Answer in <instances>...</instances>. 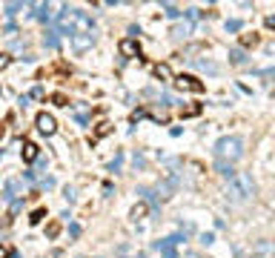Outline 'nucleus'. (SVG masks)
Returning a JSON list of instances; mask_svg holds the SVG:
<instances>
[{"label":"nucleus","instance_id":"1","mask_svg":"<svg viewBox=\"0 0 275 258\" xmlns=\"http://www.w3.org/2000/svg\"><path fill=\"white\" fill-rule=\"evenodd\" d=\"M215 158L218 161H227V164H235L241 155H244V141H241L238 135H224V138H218L215 141Z\"/></svg>","mask_w":275,"mask_h":258},{"label":"nucleus","instance_id":"2","mask_svg":"<svg viewBox=\"0 0 275 258\" xmlns=\"http://www.w3.org/2000/svg\"><path fill=\"white\" fill-rule=\"evenodd\" d=\"M229 192H232V198L235 201H247L255 195V181H252V175H247V172H238V175L229 181Z\"/></svg>","mask_w":275,"mask_h":258},{"label":"nucleus","instance_id":"3","mask_svg":"<svg viewBox=\"0 0 275 258\" xmlns=\"http://www.w3.org/2000/svg\"><path fill=\"white\" fill-rule=\"evenodd\" d=\"M175 89H178V92L201 95V92H204V81H198L195 75H178V78H175Z\"/></svg>","mask_w":275,"mask_h":258},{"label":"nucleus","instance_id":"4","mask_svg":"<svg viewBox=\"0 0 275 258\" xmlns=\"http://www.w3.org/2000/svg\"><path fill=\"white\" fill-rule=\"evenodd\" d=\"M69 40H72V49H75L78 55H83V52H89V49L95 46L98 37H95V32H78V35H72Z\"/></svg>","mask_w":275,"mask_h":258},{"label":"nucleus","instance_id":"5","mask_svg":"<svg viewBox=\"0 0 275 258\" xmlns=\"http://www.w3.org/2000/svg\"><path fill=\"white\" fill-rule=\"evenodd\" d=\"M34 127H37V132H40V135L52 138V135L57 132V121H55V115H49V112H40V115L34 118Z\"/></svg>","mask_w":275,"mask_h":258},{"label":"nucleus","instance_id":"6","mask_svg":"<svg viewBox=\"0 0 275 258\" xmlns=\"http://www.w3.org/2000/svg\"><path fill=\"white\" fill-rule=\"evenodd\" d=\"M118 52H121V58H140V43L135 37H124L118 43Z\"/></svg>","mask_w":275,"mask_h":258},{"label":"nucleus","instance_id":"7","mask_svg":"<svg viewBox=\"0 0 275 258\" xmlns=\"http://www.w3.org/2000/svg\"><path fill=\"white\" fill-rule=\"evenodd\" d=\"M252 258H275V241H267V238L255 241L252 244Z\"/></svg>","mask_w":275,"mask_h":258},{"label":"nucleus","instance_id":"8","mask_svg":"<svg viewBox=\"0 0 275 258\" xmlns=\"http://www.w3.org/2000/svg\"><path fill=\"white\" fill-rule=\"evenodd\" d=\"M20 155H23V161H26V164H32V161L40 158V146H37L34 141H26V143H23V149H20Z\"/></svg>","mask_w":275,"mask_h":258},{"label":"nucleus","instance_id":"9","mask_svg":"<svg viewBox=\"0 0 275 258\" xmlns=\"http://www.w3.org/2000/svg\"><path fill=\"white\" fill-rule=\"evenodd\" d=\"M152 75H155L158 81H175V75H172V69L166 63H155V66H152Z\"/></svg>","mask_w":275,"mask_h":258},{"label":"nucleus","instance_id":"10","mask_svg":"<svg viewBox=\"0 0 275 258\" xmlns=\"http://www.w3.org/2000/svg\"><path fill=\"white\" fill-rule=\"evenodd\" d=\"M189 35H192V23H189V20L172 26V37H178V40H181V37H189Z\"/></svg>","mask_w":275,"mask_h":258},{"label":"nucleus","instance_id":"11","mask_svg":"<svg viewBox=\"0 0 275 258\" xmlns=\"http://www.w3.org/2000/svg\"><path fill=\"white\" fill-rule=\"evenodd\" d=\"M215 169H218V172H221L224 178H229V181H232V178L238 175V172L232 169V164H227V161H215Z\"/></svg>","mask_w":275,"mask_h":258},{"label":"nucleus","instance_id":"12","mask_svg":"<svg viewBox=\"0 0 275 258\" xmlns=\"http://www.w3.org/2000/svg\"><path fill=\"white\" fill-rule=\"evenodd\" d=\"M229 63H235V66L247 63V52L244 49H229Z\"/></svg>","mask_w":275,"mask_h":258},{"label":"nucleus","instance_id":"13","mask_svg":"<svg viewBox=\"0 0 275 258\" xmlns=\"http://www.w3.org/2000/svg\"><path fill=\"white\" fill-rule=\"evenodd\" d=\"M201 115V104H192V106H183L181 109V118H195Z\"/></svg>","mask_w":275,"mask_h":258},{"label":"nucleus","instance_id":"14","mask_svg":"<svg viewBox=\"0 0 275 258\" xmlns=\"http://www.w3.org/2000/svg\"><path fill=\"white\" fill-rule=\"evenodd\" d=\"M20 189V181H9L6 184V189H3V198H14V192Z\"/></svg>","mask_w":275,"mask_h":258},{"label":"nucleus","instance_id":"15","mask_svg":"<svg viewBox=\"0 0 275 258\" xmlns=\"http://www.w3.org/2000/svg\"><path fill=\"white\" fill-rule=\"evenodd\" d=\"M195 66H198V69H204V72H209V75H218V66H215V63H209V60H195Z\"/></svg>","mask_w":275,"mask_h":258},{"label":"nucleus","instance_id":"16","mask_svg":"<svg viewBox=\"0 0 275 258\" xmlns=\"http://www.w3.org/2000/svg\"><path fill=\"white\" fill-rule=\"evenodd\" d=\"M43 43H46V46H49V49H57V32H46Z\"/></svg>","mask_w":275,"mask_h":258},{"label":"nucleus","instance_id":"17","mask_svg":"<svg viewBox=\"0 0 275 258\" xmlns=\"http://www.w3.org/2000/svg\"><path fill=\"white\" fill-rule=\"evenodd\" d=\"M29 3H6V14H17L20 9H26Z\"/></svg>","mask_w":275,"mask_h":258},{"label":"nucleus","instance_id":"18","mask_svg":"<svg viewBox=\"0 0 275 258\" xmlns=\"http://www.w3.org/2000/svg\"><path fill=\"white\" fill-rule=\"evenodd\" d=\"M63 198H66L69 204H75V201H78V189H75V187H66V189H63Z\"/></svg>","mask_w":275,"mask_h":258},{"label":"nucleus","instance_id":"19","mask_svg":"<svg viewBox=\"0 0 275 258\" xmlns=\"http://www.w3.org/2000/svg\"><path fill=\"white\" fill-rule=\"evenodd\" d=\"M143 215H146V207H143V204H138L135 210H132V221H140Z\"/></svg>","mask_w":275,"mask_h":258},{"label":"nucleus","instance_id":"20","mask_svg":"<svg viewBox=\"0 0 275 258\" xmlns=\"http://www.w3.org/2000/svg\"><path fill=\"white\" fill-rule=\"evenodd\" d=\"M241 43H244V46H255V43H258V35H255V32H252V35H244Z\"/></svg>","mask_w":275,"mask_h":258},{"label":"nucleus","instance_id":"21","mask_svg":"<svg viewBox=\"0 0 275 258\" xmlns=\"http://www.w3.org/2000/svg\"><path fill=\"white\" fill-rule=\"evenodd\" d=\"M163 9H166L169 17H181V9H178V6H172V3H163Z\"/></svg>","mask_w":275,"mask_h":258},{"label":"nucleus","instance_id":"22","mask_svg":"<svg viewBox=\"0 0 275 258\" xmlns=\"http://www.w3.org/2000/svg\"><path fill=\"white\" fill-rule=\"evenodd\" d=\"M241 29H244L241 20H227V32H241Z\"/></svg>","mask_w":275,"mask_h":258},{"label":"nucleus","instance_id":"23","mask_svg":"<svg viewBox=\"0 0 275 258\" xmlns=\"http://www.w3.org/2000/svg\"><path fill=\"white\" fill-rule=\"evenodd\" d=\"M43 215H46V210H34L29 221H32V224H40V221H43Z\"/></svg>","mask_w":275,"mask_h":258},{"label":"nucleus","instance_id":"24","mask_svg":"<svg viewBox=\"0 0 275 258\" xmlns=\"http://www.w3.org/2000/svg\"><path fill=\"white\" fill-rule=\"evenodd\" d=\"M9 63H11V58H9V55H6V52H0V72L6 69Z\"/></svg>","mask_w":275,"mask_h":258},{"label":"nucleus","instance_id":"25","mask_svg":"<svg viewBox=\"0 0 275 258\" xmlns=\"http://www.w3.org/2000/svg\"><path fill=\"white\" fill-rule=\"evenodd\" d=\"M212 241H215V235H212V233H204V235H201V244H206V247H209Z\"/></svg>","mask_w":275,"mask_h":258},{"label":"nucleus","instance_id":"26","mask_svg":"<svg viewBox=\"0 0 275 258\" xmlns=\"http://www.w3.org/2000/svg\"><path fill=\"white\" fill-rule=\"evenodd\" d=\"M264 26H267V29H275V14H267V17H264Z\"/></svg>","mask_w":275,"mask_h":258},{"label":"nucleus","instance_id":"27","mask_svg":"<svg viewBox=\"0 0 275 258\" xmlns=\"http://www.w3.org/2000/svg\"><path fill=\"white\" fill-rule=\"evenodd\" d=\"M40 187H43V189H52V187H55V181H52V178H43V181H40Z\"/></svg>","mask_w":275,"mask_h":258},{"label":"nucleus","instance_id":"28","mask_svg":"<svg viewBox=\"0 0 275 258\" xmlns=\"http://www.w3.org/2000/svg\"><path fill=\"white\" fill-rule=\"evenodd\" d=\"M118 166H121V155H118L112 164H109V172H118Z\"/></svg>","mask_w":275,"mask_h":258},{"label":"nucleus","instance_id":"29","mask_svg":"<svg viewBox=\"0 0 275 258\" xmlns=\"http://www.w3.org/2000/svg\"><path fill=\"white\" fill-rule=\"evenodd\" d=\"M52 101H55L57 106H66V98H63V95H55V98H52Z\"/></svg>","mask_w":275,"mask_h":258},{"label":"nucleus","instance_id":"30","mask_svg":"<svg viewBox=\"0 0 275 258\" xmlns=\"http://www.w3.org/2000/svg\"><path fill=\"white\" fill-rule=\"evenodd\" d=\"M0 258H11V253H9V250H6L3 244H0Z\"/></svg>","mask_w":275,"mask_h":258},{"label":"nucleus","instance_id":"31","mask_svg":"<svg viewBox=\"0 0 275 258\" xmlns=\"http://www.w3.org/2000/svg\"><path fill=\"white\" fill-rule=\"evenodd\" d=\"M267 52H270V55H275V43H273V46H267Z\"/></svg>","mask_w":275,"mask_h":258},{"label":"nucleus","instance_id":"32","mask_svg":"<svg viewBox=\"0 0 275 258\" xmlns=\"http://www.w3.org/2000/svg\"><path fill=\"white\" fill-rule=\"evenodd\" d=\"M183 258H201V256H195V253H186V256H183Z\"/></svg>","mask_w":275,"mask_h":258},{"label":"nucleus","instance_id":"33","mask_svg":"<svg viewBox=\"0 0 275 258\" xmlns=\"http://www.w3.org/2000/svg\"><path fill=\"white\" fill-rule=\"evenodd\" d=\"M261 75H275V69H267V72H261Z\"/></svg>","mask_w":275,"mask_h":258},{"label":"nucleus","instance_id":"34","mask_svg":"<svg viewBox=\"0 0 275 258\" xmlns=\"http://www.w3.org/2000/svg\"><path fill=\"white\" fill-rule=\"evenodd\" d=\"M0 158H3V149H0Z\"/></svg>","mask_w":275,"mask_h":258}]
</instances>
